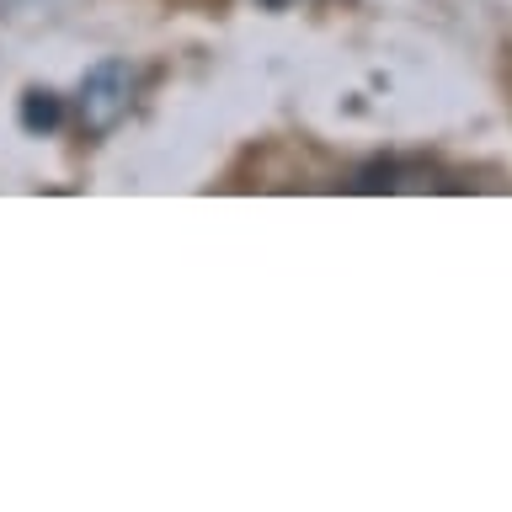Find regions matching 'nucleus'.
Segmentation results:
<instances>
[{"instance_id":"obj_2","label":"nucleus","mask_w":512,"mask_h":512,"mask_svg":"<svg viewBox=\"0 0 512 512\" xmlns=\"http://www.w3.org/2000/svg\"><path fill=\"white\" fill-rule=\"evenodd\" d=\"M59 118H64V107H59L54 91H27L22 96V128L27 134H48V128H59Z\"/></svg>"},{"instance_id":"obj_3","label":"nucleus","mask_w":512,"mask_h":512,"mask_svg":"<svg viewBox=\"0 0 512 512\" xmlns=\"http://www.w3.org/2000/svg\"><path fill=\"white\" fill-rule=\"evenodd\" d=\"M262 6H272V11H288V6H299V0H262Z\"/></svg>"},{"instance_id":"obj_1","label":"nucleus","mask_w":512,"mask_h":512,"mask_svg":"<svg viewBox=\"0 0 512 512\" xmlns=\"http://www.w3.org/2000/svg\"><path fill=\"white\" fill-rule=\"evenodd\" d=\"M134 96H139V64H128V59L91 64V70L80 75V128L96 139L112 134V128L128 118Z\"/></svg>"}]
</instances>
